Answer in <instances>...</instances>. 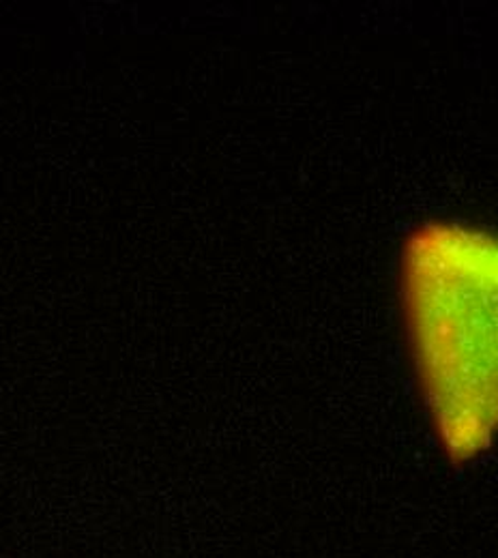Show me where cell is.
I'll return each instance as SVG.
<instances>
[{"label": "cell", "mask_w": 498, "mask_h": 558, "mask_svg": "<svg viewBox=\"0 0 498 558\" xmlns=\"http://www.w3.org/2000/svg\"><path fill=\"white\" fill-rule=\"evenodd\" d=\"M400 312L413 385L447 464L498 447V230L436 217L406 234Z\"/></svg>", "instance_id": "1"}]
</instances>
